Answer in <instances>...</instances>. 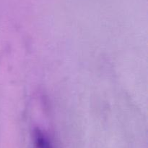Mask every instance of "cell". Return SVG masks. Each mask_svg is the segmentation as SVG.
<instances>
[{
    "label": "cell",
    "instance_id": "cell-1",
    "mask_svg": "<svg viewBox=\"0 0 148 148\" xmlns=\"http://www.w3.org/2000/svg\"><path fill=\"white\" fill-rule=\"evenodd\" d=\"M33 141L34 148H53L47 135L38 129L34 131Z\"/></svg>",
    "mask_w": 148,
    "mask_h": 148
}]
</instances>
